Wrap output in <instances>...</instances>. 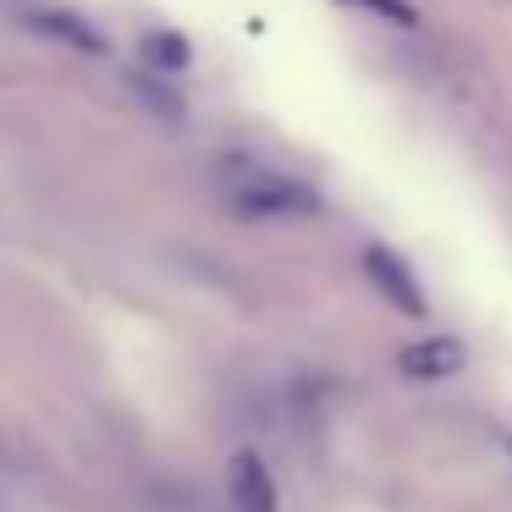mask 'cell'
<instances>
[{
  "mask_svg": "<svg viewBox=\"0 0 512 512\" xmlns=\"http://www.w3.org/2000/svg\"><path fill=\"white\" fill-rule=\"evenodd\" d=\"M364 276L375 281V292L386 303H397L402 314H413V320H424L430 314V303H424V292H419V281H413V270L402 265L391 248H364Z\"/></svg>",
  "mask_w": 512,
  "mask_h": 512,
  "instance_id": "2",
  "label": "cell"
},
{
  "mask_svg": "<svg viewBox=\"0 0 512 512\" xmlns=\"http://www.w3.org/2000/svg\"><path fill=\"white\" fill-rule=\"evenodd\" d=\"M402 369H408L413 380H441V375H457V369L468 364L463 342H452V336H424V342H408L397 358Z\"/></svg>",
  "mask_w": 512,
  "mask_h": 512,
  "instance_id": "3",
  "label": "cell"
},
{
  "mask_svg": "<svg viewBox=\"0 0 512 512\" xmlns=\"http://www.w3.org/2000/svg\"><path fill=\"white\" fill-rule=\"evenodd\" d=\"M138 56H144V67H155V72H188L193 67V45H188V34H177V28H149V34L138 39Z\"/></svg>",
  "mask_w": 512,
  "mask_h": 512,
  "instance_id": "6",
  "label": "cell"
},
{
  "mask_svg": "<svg viewBox=\"0 0 512 512\" xmlns=\"http://www.w3.org/2000/svg\"><path fill=\"white\" fill-rule=\"evenodd\" d=\"M226 485H232V507L237 512H276V479L265 474V463H259L254 452H237L232 457Z\"/></svg>",
  "mask_w": 512,
  "mask_h": 512,
  "instance_id": "4",
  "label": "cell"
},
{
  "mask_svg": "<svg viewBox=\"0 0 512 512\" xmlns=\"http://www.w3.org/2000/svg\"><path fill=\"white\" fill-rule=\"evenodd\" d=\"M28 28H34V34H45V39H56V45L83 50V56H105V50H111L100 28H89L78 12H28Z\"/></svg>",
  "mask_w": 512,
  "mask_h": 512,
  "instance_id": "5",
  "label": "cell"
},
{
  "mask_svg": "<svg viewBox=\"0 0 512 512\" xmlns=\"http://www.w3.org/2000/svg\"><path fill=\"white\" fill-rule=\"evenodd\" d=\"M232 210L237 215H320L325 199L320 188L298 177H248L243 188H232Z\"/></svg>",
  "mask_w": 512,
  "mask_h": 512,
  "instance_id": "1",
  "label": "cell"
}]
</instances>
